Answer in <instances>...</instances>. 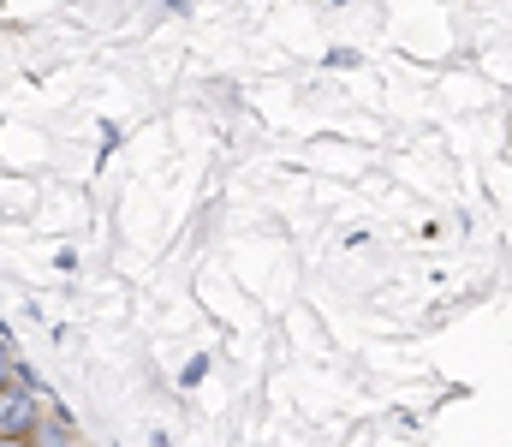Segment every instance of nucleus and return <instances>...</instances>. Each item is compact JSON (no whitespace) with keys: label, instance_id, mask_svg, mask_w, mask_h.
I'll return each instance as SVG.
<instances>
[{"label":"nucleus","instance_id":"obj_1","mask_svg":"<svg viewBox=\"0 0 512 447\" xmlns=\"http://www.w3.org/2000/svg\"><path fill=\"white\" fill-rule=\"evenodd\" d=\"M30 424H36V400H30V388L6 382V388H0V436H24Z\"/></svg>","mask_w":512,"mask_h":447},{"label":"nucleus","instance_id":"obj_3","mask_svg":"<svg viewBox=\"0 0 512 447\" xmlns=\"http://www.w3.org/2000/svg\"><path fill=\"white\" fill-rule=\"evenodd\" d=\"M0 447H24V436H0Z\"/></svg>","mask_w":512,"mask_h":447},{"label":"nucleus","instance_id":"obj_2","mask_svg":"<svg viewBox=\"0 0 512 447\" xmlns=\"http://www.w3.org/2000/svg\"><path fill=\"white\" fill-rule=\"evenodd\" d=\"M12 382V358H6V346H0V388Z\"/></svg>","mask_w":512,"mask_h":447}]
</instances>
